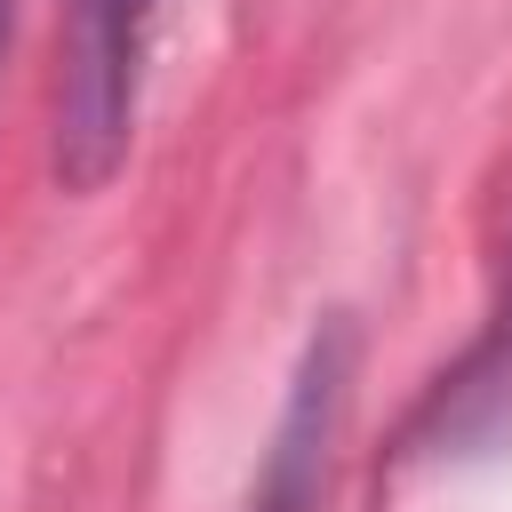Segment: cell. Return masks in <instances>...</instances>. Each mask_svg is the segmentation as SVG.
Returning a JSON list of instances; mask_svg holds the SVG:
<instances>
[{"label":"cell","instance_id":"1","mask_svg":"<svg viewBox=\"0 0 512 512\" xmlns=\"http://www.w3.org/2000/svg\"><path fill=\"white\" fill-rule=\"evenodd\" d=\"M160 0H72L56 72V176L72 192L112 184L136 136V80Z\"/></svg>","mask_w":512,"mask_h":512},{"label":"cell","instance_id":"2","mask_svg":"<svg viewBox=\"0 0 512 512\" xmlns=\"http://www.w3.org/2000/svg\"><path fill=\"white\" fill-rule=\"evenodd\" d=\"M352 360H360V336L344 312H320V328L304 336L296 352V376H288V400L272 416V440H264V464H256V488L240 512H320L328 496V456H336V432H344V400H352Z\"/></svg>","mask_w":512,"mask_h":512},{"label":"cell","instance_id":"3","mask_svg":"<svg viewBox=\"0 0 512 512\" xmlns=\"http://www.w3.org/2000/svg\"><path fill=\"white\" fill-rule=\"evenodd\" d=\"M8 32H16V0H0V56H8Z\"/></svg>","mask_w":512,"mask_h":512}]
</instances>
